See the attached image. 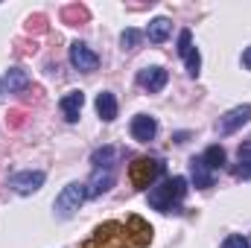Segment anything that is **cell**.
<instances>
[{
  "label": "cell",
  "mask_w": 251,
  "mask_h": 248,
  "mask_svg": "<svg viewBox=\"0 0 251 248\" xmlns=\"http://www.w3.org/2000/svg\"><path fill=\"white\" fill-rule=\"evenodd\" d=\"M155 134H158V120H155V117L137 114V117L131 120V137H134L137 143H149Z\"/></svg>",
  "instance_id": "30bf717a"
},
{
  "label": "cell",
  "mask_w": 251,
  "mask_h": 248,
  "mask_svg": "<svg viewBox=\"0 0 251 248\" xmlns=\"http://www.w3.org/2000/svg\"><path fill=\"white\" fill-rule=\"evenodd\" d=\"M251 120V105H237V108H231L225 117H219V134H234L237 128H243V125Z\"/></svg>",
  "instance_id": "ba28073f"
},
{
  "label": "cell",
  "mask_w": 251,
  "mask_h": 248,
  "mask_svg": "<svg viewBox=\"0 0 251 248\" xmlns=\"http://www.w3.org/2000/svg\"><path fill=\"white\" fill-rule=\"evenodd\" d=\"M85 198H88V187L79 184V181H73V184H67L62 193L56 196V204H53V207H56V213H59L62 219H70V216L82 207Z\"/></svg>",
  "instance_id": "277c9868"
},
{
  "label": "cell",
  "mask_w": 251,
  "mask_h": 248,
  "mask_svg": "<svg viewBox=\"0 0 251 248\" xmlns=\"http://www.w3.org/2000/svg\"><path fill=\"white\" fill-rule=\"evenodd\" d=\"M140 38H143V35H140L137 29H126L123 35H120V44H123V50H134V47L140 44Z\"/></svg>",
  "instance_id": "7402d4cb"
},
{
  "label": "cell",
  "mask_w": 251,
  "mask_h": 248,
  "mask_svg": "<svg viewBox=\"0 0 251 248\" xmlns=\"http://www.w3.org/2000/svg\"><path fill=\"white\" fill-rule=\"evenodd\" d=\"M243 64H246V67L251 70V47L246 50V53H243Z\"/></svg>",
  "instance_id": "484cf974"
},
{
  "label": "cell",
  "mask_w": 251,
  "mask_h": 248,
  "mask_svg": "<svg viewBox=\"0 0 251 248\" xmlns=\"http://www.w3.org/2000/svg\"><path fill=\"white\" fill-rule=\"evenodd\" d=\"M246 146H251V137H249V143H246Z\"/></svg>",
  "instance_id": "4316f807"
},
{
  "label": "cell",
  "mask_w": 251,
  "mask_h": 248,
  "mask_svg": "<svg viewBox=\"0 0 251 248\" xmlns=\"http://www.w3.org/2000/svg\"><path fill=\"white\" fill-rule=\"evenodd\" d=\"M190 175H193V184L199 187V190L213 187V173L204 164V158H190Z\"/></svg>",
  "instance_id": "5bb4252c"
},
{
  "label": "cell",
  "mask_w": 251,
  "mask_h": 248,
  "mask_svg": "<svg viewBox=\"0 0 251 248\" xmlns=\"http://www.w3.org/2000/svg\"><path fill=\"white\" fill-rule=\"evenodd\" d=\"M97 114H100L105 123H111V120L117 117V99H114L111 91H102V94L97 97Z\"/></svg>",
  "instance_id": "9a60e30c"
},
{
  "label": "cell",
  "mask_w": 251,
  "mask_h": 248,
  "mask_svg": "<svg viewBox=\"0 0 251 248\" xmlns=\"http://www.w3.org/2000/svg\"><path fill=\"white\" fill-rule=\"evenodd\" d=\"M3 85L9 88V94H21V91H26L29 76H26V70H21V67H9V73H6V79H3Z\"/></svg>",
  "instance_id": "2e32d148"
},
{
  "label": "cell",
  "mask_w": 251,
  "mask_h": 248,
  "mask_svg": "<svg viewBox=\"0 0 251 248\" xmlns=\"http://www.w3.org/2000/svg\"><path fill=\"white\" fill-rule=\"evenodd\" d=\"M178 56L184 59V64H187V73L196 79V76L201 73V56H199V50L193 47L190 29H181V35H178Z\"/></svg>",
  "instance_id": "5b68a950"
},
{
  "label": "cell",
  "mask_w": 251,
  "mask_h": 248,
  "mask_svg": "<svg viewBox=\"0 0 251 248\" xmlns=\"http://www.w3.org/2000/svg\"><path fill=\"white\" fill-rule=\"evenodd\" d=\"M111 184H114V170H108V167H97L94 175H91V181H88L85 187H88V196L97 198V196H102Z\"/></svg>",
  "instance_id": "7c38bea8"
},
{
  "label": "cell",
  "mask_w": 251,
  "mask_h": 248,
  "mask_svg": "<svg viewBox=\"0 0 251 248\" xmlns=\"http://www.w3.org/2000/svg\"><path fill=\"white\" fill-rule=\"evenodd\" d=\"M170 29H173V24H170L167 18H155V21L149 24V29H146V38H149L152 44H161V41H167Z\"/></svg>",
  "instance_id": "ac0fdd59"
},
{
  "label": "cell",
  "mask_w": 251,
  "mask_h": 248,
  "mask_svg": "<svg viewBox=\"0 0 251 248\" xmlns=\"http://www.w3.org/2000/svg\"><path fill=\"white\" fill-rule=\"evenodd\" d=\"M126 228H128V234H131V240H134L137 248H146L152 243V225L143 216H128L126 219Z\"/></svg>",
  "instance_id": "8fae6325"
},
{
  "label": "cell",
  "mask_w": 251,
  "mask_h": 248,
  "mask_svg": "<svg viewBox=\"0 0 251 248\" xmlns=\"http://www.w3.org/2000/svg\"><path fill=\"white\" fill-rule=\"evenodd\" d=\"M6 120H9V123L15 125V128H18V125L24 123V111H12V114H9V117H6Z\"/></svg>",
  "instance_id": "d4e9b609"
},
{
  "label": "cell",
  "mask_w": 251,
  "mask_h": 248,
  "mask_svg": "<svg viewBox=\"0 0 251 248\" xmlns=\"http://www.w3.org/2000/svg\"><path fill=\"white\" fill-rule=\"evenodd\" d=\"M222 248H251V243L243 237V234H231V237H225Z\"/></svg>",
  "instance_id": "603a6c76"
},
{
  "label": "cell",
  "mask_w": 251,
  "mask_h": 248,
  "mask_svg": "<svg viewBox=\"0 0 251 248\" xmlns=\"http://www.w3.org/2000/svg\"><path fill=\"white\" fill-rule=\"evenodd\" d=\"M201 158H204V164H207L210 170H222V167H225V149H222V146H207V152H204Z\"/></svg>",
  "instance_id": "44dd1931"
},
{
  "label": "cell",
  "mask_w": 251,
  "mask_h": 248,
  "mask_svg": "<svg viewBox=\"0 0 251 248\" xmlns=\"http://www.w3.org/2000/svg\"><path fill=\"white\" fill-rule=\"evenodd\" d=\"M62 114L67 123H76L79 120V111H82V105H85V94L82 91H70V94H64L62 97Z\"/></svg>",
  "instance_id": "4fadbf2b"
},
{
  "label": "cell",
  "mask_w": 251,
  "mask_h": 248,
  "mask_svg": "<svg viewBox=\"0 0 251 248\" xmlns=\"http://www.w3.org/2000/svg\"><path fill=\"white\" fill-rule=\"evenodd\" d=\"M70 64H73L76 70H82V73H91V70L100 67V56H97L88 44L73 41V44H70Z\"/></svg>",
  "instance_id": "8992f818"
},
{
  "label": "cell",
  "mask_w": 251,
  "mask_h": 248,
  "mask_svg": "<svg viewBox=\"0 0 251 248\" xmlns=\"http://www.w3.org/2000/svg\"><path fill=\"white\" fill-rule=\"evenodd\" d=\"M234 175H237L240 181H249L251 178V146H243V149H240V164H237Z\"/></svg>",
  "instance_id": "ffe728a7"
},
{
  "label": "cell",
  "mask_w": 251,
  "mask_h": 248,
  "mask_svg": "<svg viewBox=\"0 0 251 248\" xmlns=\"http://www.w3.org/2000/svg\"><path fill=\"white\" fill-rule=\"evenodd\" d=\"M44 184V173L41 170H26V173H18V175H12V181L9 187L15 190V193H21V196H32V193H38Z\"/></svg>",
  "instance_id": "52a82bcc"
},
{
  "label": "cell",
  "mask_w": 251,
  "mask_h": 248,
  "mask_svg": "<svg viewBox=\"0 0 251 248\" xmlns=\"http://www.w3.org/2000/svg\"><path fill=\"white\" fill-rule=\"evenodd\" d=\"M117 149L114 146H102V149H97L94 155H91V164L94 167H108V170H114V161H117Z\"/></svg>",
  "instance_id": "d6986e66"
},
{
  "label": "cell",
  "mask_w": 251,
  "mask_h": 248,
  "mask_svg": "<svg viewBox=\"0 0 251 248\" xmlns=\"http://www.w3.org/2000/svg\"><path fill=\"white\" fill-rule=\"evenodd\" d=\"M187 196V178L181 175H173L167 178L161 187H152L149 190V204L161 213H181V201Z\"/></svg>",
  "instance_id": "6da1fadb"
},
{
  "label": "cell",
  "mask_w": 251,
  "mask_h": 248,
  "mask_svg": "<svg viewBox=\"0 0 251 248\" xmlns=\"http://www.w3.org/2000/svg\"><path fill=\"white\" fill-rule=\"evenodd\" d=\"M164 173V164L158 158H137L131 167H128V178L137 190H146V187L155 184V178Z\"/></svg>",
  "instance_id": "3957f363"
},
{
  "label": "cell",
  "mask_w": 251,
  "mask_h": 248,
  "mask_svg": "<svg viewBox=\"0 0 251 248\" xmlns=\"http://www.w3.org/2000/svg\"><path fill=\"white\" fill-rule=\"evenodd\" d=\"M88 18H91V12H88L85 6H79V3H70V6H64V9H62V21L67 24V26L88 24Z\"/></svg>",
  "instance_id": "e0dca14e"
},
{
  "label": "cell",
  "mask_w": 251,
  "mask_h": 248,
  "mask_svg": "<svg viewBox=\"0 0 251 248\" xmlns=\"http://www.w3.org/2000/svg\"><path fill=\"white\" fill-rule=\"evenodd\" d=\"M44 29H47V18L44 15H32L26 21V32H44Z\"/></svg>",
  "instance_id": "cb8c5ba5"
},
{
  "label": "cell",
  "mask_w": 251,
  "mask_h": 248,
  "mask_svg": "<svg viewBox=\"0 0 251 248\" xmlns=\"http://www.w3.org/2000/svg\"><path fill=\"white\" fill-rule=\"evenodd\" d=\"M167 79H170V73L164 70V67H143L140 73H137V85L140 88H146L149 94H155V91H164V85H167Z\"/></svg>",
  "instance_id": "9c48e42d"
},
{
  "label": "cell",
  "mask_w": 251,
  "mask_h": 248,
  "mask_svg": "<svg viewBox=\"0 0 251 248\" xmlns=\"http://www.w3.org/2000/svg\"><path fill=\"white\" fill-rule=\"evenodd\" d=\"M82 248H137L126 222H102L97 231L82 243Z\"/></svg>",
  "instance_id": "7a4b0ae2"
}]
</instances>
